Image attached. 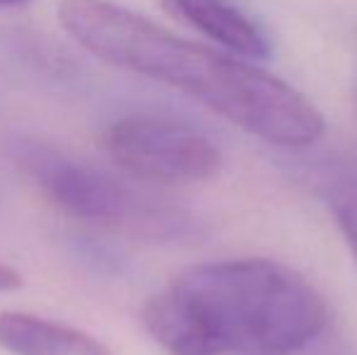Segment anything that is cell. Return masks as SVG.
Instances as JSON below:
<instances>
[{"label":"cell","mask_w":357,"mask_h":355,"mask_svg":"<svg viewBox=\"0 0 357 355\" xmlns=\"http://www.w3.org/2000/svg\"><path fill=\"white\" fill-rule=\"evenodd\" d=\"M328 207L357 263V180H338L331 185Z\"/></svg>","instance_id":"7"},{"label":"cell","mask_w":357,"mask_h":355,"mask_svg":"<svg viewBox=\"0 0 357 355\" xmlns=\"http://www.w3.org/2000/svg\"><path fill=\"white\" fill-rule=\"evenodd\" d=\"M24 3H29V0H0V8H20Z\"/></svg>","instance_id":"9"},{"label":"cell","mask_w":357,"mask_h":355,"mask_svg":"<svg viewBox=\"0 0 357 355\" xmlns=\"http://www.w3.org/2000/svg\"><path fill=\"white\" fill-rule=\"evenodd\" d=\"M168 13L188 22L224 52L241 59H265L270 44L253 17L231 0H160Z\"/></svg>","instance_id":"5"},{"label":"cell","mask_w":357,"mask_h":355,"mask_svg":"<svg viewBox=\"0 0 357 355\" xmlns=\"http://www.w3.org/2000/svg\"><path fill=\"white\" fill-rule=\"evenodd\" d=\"M22 287V275L15 268L0 263V292H15Z\"/></svg>","instance_id":"8"},{"label":"cell","mask_w":357,"mask_h":355,"mask_svg":"<svg viewBox=\"0 0 357 355\" xmlns=\"http://www.w3.org/2000/svg\"><path fill=\"white\" fill-rule=\"evenodd\" d=\"M0 348L10 355H114L93 333L29 312H0Z\"/></svg>","instance_id":"6"},{"label":"cell","mask_w":357,"mask_h":355,"mask_svg":"<svg viewBox=\"0 0 357 355\" xmlns=\"http://www.w3.org/2000/svg\"><path fill=\"white\" fill-rule=\"evenodd\" d=\"M168 355H291L321 336L326 299L299 270L273 258L199 263L142 309Z\"/></svg>","instance_id":"2"},{"label":"cell","mask_w":357,"mask_h":355,"mask_svg":"<svg viewBox=\"0 0 357 355\" xmlns=\"http://www.w3.org/2000/svg\"><path fill=\"white\" fill-rule=\"evenodd\" d=\"M59 22L100 61L197 100L234 127L275 146L301 149L326 119L301 90L229 52L178 37L109 0H61Z\"/></svg>","instance_id":"1"},{"label":"cell","mask_w":357,"mask_h":355,"mask_svg":"<svg viewBox=\"0 0 357 355\" xmlns=\"http://www.w3.org/2000/svg\"><path fill=\"white\" fill-rule=\"evenodd\" d=\"M100 144L109 161L139 183H207L221 171V151L209 134L160 114L114 119L105 127Z\"/></svg>","instance_id":"4"},{"label":"cell","mask_w":357,"mask_h":355,"mask_svg":"<svg viewBox=\"0 0 357 355\" xmlns=\"http://www.w3.org/2000/svg\"><path fill=\"white\" fill-rule=\"evenodd\" d=\"M8 156L54 207L78 222L146 239L183 236L192 227V219L183 209L160 204L105 168L68 156L39 139H15Z\"/></svg>","instance_id":"3"}]
</instances>
